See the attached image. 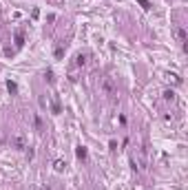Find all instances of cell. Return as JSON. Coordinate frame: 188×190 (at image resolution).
Listing matches in <instances>:
<instances>
[{
	"label": "cell",
	"mask_w": 188,
	"mask_h": 190,
	"mask_svg": "<svg viewBox=\"0 0 188 190\" xmlns=\"http://www.w3.org/2000/svg\"><path fill=\"white\" fill-rule=\"evenodd\" d=\"M75 155H78V159L84 161L86 159V148H84V146H78V148H75Z\"/></svg>",
	"instance_id": "8992f818"
},
{
	"label": "cell",
	"mask_w": 188,
	"mask_h": 190,
	"mask_svg": "<svg viewBox=\"0 0 188 190\" xmlns=\"http://www.w3.org/2000/svg\"><path fill=\"white\" fill-rule=\"evenodd\" d=\"M137 2H140V5H142V9H146V11H148V9H151V2H148V0H137Z\"/></svg>",
	"instance_id": "7c38bea8"
},
{
	"label": "cell",
	"mask_w": 188,
	"mask_h": 190,
	"mask_svg": "<svg viewBox=\"0 0 188 190\" xmlns=\"http://www.w3.org/2000/svg\"><path fill=\"white\" fill-rule=\"evenodd\" d=\"M53 168H55V172H62V170H64V168H66V161H64V159H55Z\"/></svg>",
	"instance_id": "5b68a950"
},
{
	"label": "cell",
	"mask_w": 188,
	"mask_h": 190,
	"mask_svg": "<svg viewBox=\"0 0 188 190\" xmlns=\"http://www.w3.org/2000/svg\"><path fill=\"white\" fill-rule=\"evenodd\" d=\"M36 128H38V130H42V119H40L38 115H36Z\"/></svg>",
	"instance_id": "4fadbf2b"
},
{
	"label": "cell",
	"mask_w": 188,
	"mask_h": 190,
	"mask_svg": "<svg viewBox=\"0 0 188 190\" xmlns=\"http://www.w3.org/2000/svg\"><path fill=\"white\" fill-rule=\"evenodd\" d=\"M16 47H18V49H22V47H24V36H22V31H18V33H16Z\"/></svg>",
	"instance_id": "52a82bcc"
},
{
	"label": "cell",
	"mask_w": 188,
	"mask_h": 190,
	"mask_svg": "<svg viewBox=\"0 0 188 190\" xmlns=\"http://www.w3.org/2000/svg\"><path fill=\"white\" fill-rule=\"evenodd\" d=\"M102 93L109 95V97H113V95L117 93V86H115V80H113V77H104V80H102Z\"/></svg>",
	"instance_id": "6da1fadb"
},
{
	"label": "cell",
	"mask_w": 188,
	"mask_h": 190,
	"mask_svg": "<svg viewBox=\"0 0 188 190\" xmlns=\"http://www.w3.org/2000/svg\"><path fill=\"white\" fill-rule=\"evenodd\" d=\"M166 77H168V80H173V82H175V84H179V82H182V80H179V75H175V73H168V75H166Z\"/></svg>",
	"instance_id": "8fae6325"
},
{
	"label": "cell",
	"mask_w": 188,
	"mask_h": 190,
	"mask_svg": "<svg viewBox=\"0 0 188 190\" xmlns=\"http://www.w3.org/2000/svg\"><path fill=\"white\" fill-rule=\"evenodd\" d=\"M173 31H175V38H177L179 44H182V49H186V31L182 29V27H175Z\"/></svg>",
	"instance_id": "3957f363"
},
{
	"label": "cell",
	"mask_w": 188,
	"mask_h": 190,
	"mask_svg": "<svg viewBox=\"0 0 188 190\" xmlns=\"http://www.w3.org/2000/svg\"><path fill=\"white\" fill-rule=\"evenodd\" d=\"M86 58H89V55H86V53H78V55H75V62H73V66H78V69H82V66H84V64H86Z\"/></svg>",
	"instance_id": "277c9868"
},
{
	"label": "cell",
	"mask_w": 188,
	"mask_h": 190,
	"mask_svg": "<svg viewBox=\"0 0 188 190\" xmlns=\"http://www.w3.org/2000/svg\"><path fill=\"white\" fill-rule=\"evenodd\" d=\"M7 91H9V93H11V95H16V93H18V84L9 80V82H7Z\"/></svg>",
	"instance_id": "ba28073f"
},
{
	"label": "cell",
	"mask_w": 188,
	"mask_h": 190,
	"mask_svg": "<svg viewBox=\"0 0 188 190\" xmlns=\"http://www.w3.org/2000/svg\"><path fill=\"white\" fill-rule=\"evenodd\" d=\"M164 100L166 102H175L177 97H175V91H164Z\"/></svg>",
	"instance_id": "9c48e42d"
},
{
	"label": "cell",
	"mask_w": 188,
	"mask_h": 190,
	"mask_svg": "<svg viewBox=\"0 0 188 190\" xmlns=\"http://www.w3.org/2000/svg\"><path fill=\"white\" fill-rule=\"evenodd\" d=\"M53 113H60V102H58V95H53Z\"/></svg>",
	"instance_id": "30bf717a"
},
{
	"label": "cell",
	"mask_w": 188,
	"mask_h": 190,
	"mask_svg": "<svg viewBox=\"0 0 188 190\" xmlns=\"http://www.w3.org/2000/svg\"><path fill=\"white\" fill-rule=\"evenodd\" d=\"M11 146H13V148H18V150H22V148H27V139L22 135H13L11 137Z\"/></svg>",
	"instance_id": "7a4b0ae2"
}]
</instances>
